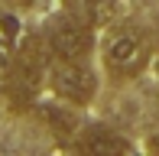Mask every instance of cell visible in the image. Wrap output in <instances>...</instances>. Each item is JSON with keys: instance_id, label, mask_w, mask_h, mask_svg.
Here are the masks:
<instances>
[{"instance_id": "6", "label": "cell", "mask_w": 159, "mask_h": 156, "mask_svg": "<svg viewBox=\"0 0 159 156\" xmlns=\"http://www.w3.org/2000/svg\"><path fill=\"white\" fill-rule=\"evenodd\" d=\"M75 13L91 26H107L117 16V0H75Z\"/></svg>"}, {"instance_id": "9", "label": "cell", "mask_w": 159, "mask_h": 156, "mask_svg": "<svg viewBox=\"0 0 159 156\" xmlns=\"http://www.w3.org/2000/svg\"><path fill=\"white\" fill-rule=\"evenodd\" d=\"M153 33H156V36H159V16H156V30H153Z\"/></svg>"}, {"instance_id": "7", "label": "cell", "mask_w": 159, "mask_h": 156, "mask_svg": "<svg viewBox=\"0 0 159 156\" xmlns=\"http://www.w3.org/2000/svg\"><path fill=\"white\" fill-rule=\"evenodd\" d=\"M20 20L13 16V13L0 10V55H3V62H10V55L16 52V46L23 42V30H20Z\"/></svg>"}, {"instance_id": "2", "label": "cell", "mask_w": 159, "mask_h": 156, "mask_svg": "<svg viewBox=\"0 0 159 156\" xmlns=\"http://www.w3.org/2000/svg\"><path fill=\"white\" fill-rule=\"evenodd\" d=\"M49 88L55 98L75 104V108H88L101 91V78L88 65V59H52L49 65Z\"/></svg>"}, {"instance_id": "8", "label": "cell", "mask_w": 159, "mask_h": 156, "mask_svg": "<svg viewBox=\"0 0 159 156\" xmlns=\"http://www.w3.org/2000/svg\"><path fill=\"white\" fill-rule=\"evenodd\" d=\"M146 146H149V150H153V153H159V130L153 133V137H149V143H146Z\"/></svg>"}, {"instance_id": "3", "label": "cell", "mask_w": 159, "mask_h": 156, "mask_svg": "<svg viewBox=\"0 0 159 156\" xmlns=\"http://www.w3.org/2000/svg\"><path fill=\"white\" fill-rule=\"evenodd\" d=\"M46 46L52 52V59H88L94 52V26L88 20H81L78 13H59L46 23L42 30Z\"/></svg>"}, {"instance_id": "1", "label": "cell", "mask_w": 159, "mask_h": 156, "mask_svg": "<svg viewBox=\"0 0 159 156\" xmlns=\"http://www.w3.org/2000/svg\"><path fill=\"white\" fill-rule=\"evenodd\" d=\"M156 55V42L149 39V33H140L133 26H120V30H111L101 46V59H104V68L111 72L117 81H133L153 65Z\"/></svg>"}, {"instance_id": "5", "label": "cell", "mask_w": 159, "mask_h": 156, "mask_svg": "<svg viewBox=\"0 0 159 156\" xmlns=\"http://www.w3.org/2000/svg\"><path fill=\"white\" fill-rule=\"evenodd\" d=\"M71 150L78 153H98V156H117V153H133L130 137H124L120 130L107 124H84V130L75 137Z\"/></svg>"}, {"instance_id": "4", "label": "cell", "mask_w": 159, "mask_h": 156, "mask_svg": "<svg viewBox=\"0 0 159 156\" xmlns=\"http://www.w3.org/2000/svg\"><path fill=\"white\" fill-rule=\"evenodd\" d=\"M36 117H39V124L46 127L49 133H52L59 143H75V137L84 130V117H81V108H75V104L68 101H39L33 111Z\"/></svg>"}]
</instances>
